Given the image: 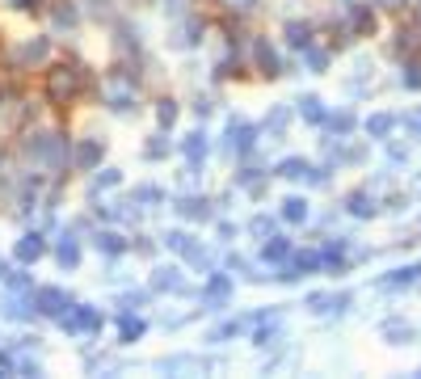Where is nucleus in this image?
<instances>
[{
    "instance_id": "nucleus-1",
    "label": "nucleus",
    "mask_w": 421,
    "mask_h": 379,
    "mask_svg": "<svg viewBox=\"0 0 421 379\" xmlns=\"http://www.w3.org/2000/svg\"><path fill=\"white\" fill-rule=\"evenodd\" d=\"M59 321H63L68 333H97L101 329V312H97V308H85V303H80V308H68Z\"/></svg>"
},
{
    "instance_id": "nucleus-2",
    "label": "nucleus",
    "mask_w": 421,
    "mask_h": 379,
    "mask_svg": "<svg viewBox=\"0 0 421 379\" xmlns=\"http://www.w3.org/2000/svg\"><path fill=\"white\" fill-rule=\"evenodd\" d=\"M38 312H47V316H63V308L72 303L63 291H55V286H43V291H34V299H30Z\"/></svg>"
},
{
    "instance_id": "nucleus-3",
    "label": "nucleus",
    "mask_w": 421,
    "mask_h": 379,
    "mask_svg": "<svg viewBox=\"0 0 421 379\" xmlns=\"http://www.w3.org/2000/svg\"><path fill=\"white\" fill-rule=\"evenodd\" d=\"M26 152H30V156H38V160H47V165H55V160H59V152H63V143L55 140V135H34V140L26 143Z\"/></svg>"
},
{
    "instance_id": "nucleus-4",
    "label": "nucleus",
    "mask_w": 421,
    "mask_h": 379,
    "mask_svg": "<svg viewBox=\"0 0 421 379\" xmlns=\"http://www.w3.org/2000/svg\"><path fill=\"white\" fill-rule=\"evenodd\" d=\"M152 286H156V291H173V295H182V291H186V279H182V270L160 266V270L152 274Z\"/></svg>"
},
{
    "instance_id": "nucleus-5",
    "label": "nucleus",
    "mask_w": 421,
    "mask_h": 379,
    "mask_svg": "<svg viewBox=\"0 0 421 379\" xmlns=\"http://www.w3.org/2000/svg\"><path fill=\"white\" fill-rule=\"evenodd\" d=\"M43 253H47V240L38 237V232L21 237V244H17V261H38Z\"/></svg>"
},
{
    "instance_id": "nucleus-6",
    "label": "nucleus",
    "mask_w": 421,
    "mask_h": 379,
    "mask_svg": "<svg viewBox=\"0 0 421 379\" xmlns=\"http://www.w3.org/2000/svg\"><path fill=\"white\" fill-rule=\"evenodd\" d=\"M253 147V127L249 123H232L228 127V152H249Z\"/></svg>"
},
{
    "instance_id": "nucleus-7",
    "label": "nucleus",
    "mask_w": 421,
    "mask_h": 379,
    "mask_svg": "<svg viewBox=\"0 0 421 379\" xmlns=\"http://www.w3.org/2000/svg\"><path fill=\"white\" fill-rule=\"evenodd\" d=\"M76 68H59L55 76H51V97H63V93H76Z\"/></svg>"
},
{
    "instance_id": "nucleus-8",
    "label": "nucleus",
    "mask_w": 421,
    "mask_h": 379,
    "mask_svg": "<svg viewBox=\"0 0 421 379\" xmlns=\"http://www.w3.org/2000/svg\"><path fill=\"white\" fill-rule=\"evenodd\" d=\"M228 291H232V283H228V279H211V286L202 291V303H207V308H219V303L228 299Z\"/></svg>"
},
{
    "instance_id": "nucleus-9",
    "label": "nucleus",
    "mask_w": 421,
    "mask_h": 379,
    "mask_svg": "<svg viewBox=\"0 0 421 379\" xmlns=\"http://www.w3.org/2000/svg\"><path fill=\"white\" fill-rule=\"evenodd\" d=\"M177 211H182V215H189V219H211L207 198H182V202H177Z\"/></svg>"
},
{
    "instance_id": "nucleus-10",
    "label": "nucleus",
    "mask_w": 421,
    "mask_h": 379,
    "mask_svg": "<svg viewBox=\"0 0 421 379\" xmlns=\"http://www.w3.org/2000/svg\"><path fill=\"white\" fill-rule=\"evenodd\" d=\"M97 160H101V143H97V140L80 143V152H76V165H80V169H93Z\"/></svg>"
},
{
    "instance_id": "nucleus-11",
    "label": "nucleus",
    "mask_w": 421,
    "mask_h": 379,
    "mask_svg": "<svg viewBox=\"0 0 421 379\" xmlns=\"http://www.w3.org/2000/svg\"><path fill=\"white\" fill-rule=\"evenodd\" d=\"M55 257H59V266H76V261H80V244L72 237H63V244L55 249Z\"/></svg>"
},
{
    "instance_id": "nucleus-12",
    "label": "nucleus",
    "mask_w": 421,
    "mask_h": 379,
    "mask_svg": "<svg viewBox=\"0 0 421 379\" xmlns=\"http://www.w3.org/2000/svg\"><path fill=\"white\" fill-rule=\"evenodd\" d=\"M182 147H186L189 165H198V160L207 156V135H186V143H182Z\"/></svg>"
},
{
    "instance_id": "nucleus-13",
    "label": "nucleus",
    "mask_w": 421,
    "mask_h": 379,
    "mask_svg": "<svg viewBox=\"0 0 421 379\" xmlns=\"http://www.w3.org/2000/svg\"><path fill=\"white\" fill-rule=\"evenodd\" d=\"M101 253H123L127 244H123V237H114V232H97V240H93Z\"/></svg>"
},
{
    "instance_id": "nucleus-14",
    "label": "nucleus",
    "mask_w": 421,
    "mask_h": 379,
    "mask_svg": "<svg viewBox=\"0 0 421 379\" xmlns=\"http://www.w3.org/2000/svg\"><path fill=\"white\" fill-rule=\"evenodd\" d=\"M169 249H173V253H186V257H194V240L186 237V232H169Z\"/></svg>"
},
{
    "instance_id": "nucleus-15",
    "label": "nucleus",
    "mask_w": 421,
    "mask_h": 379,
    "mask_svg": "<svg viewBox=\"0 0 421 379\" xmlns=\"http://www.w3.org/2000/svg\"><path fill=\"white\" fill-rule=\"evenodd\" d=\"M143 333V321H131V316H123V341H135Z\"/></svg>"
},
{
    "instance_id": "nucleus-16",
    "label": "nucleus",
    "mask_w": 421,
    "mask_h": 379,
    "mask_svg": "<svg viewBox=\"0 0 421 379\" xmlns=\"http://www.w3.org/2000/svg\"><path fill=\"white\" fill-rule=\"evenodd\" d=\"M282 177H303L308 169H303V160H282V169H279Z\"/></svg>"
},
{
    "instance_id": "nucleus-17",
    "label": "nucleus",
    "mask_w": 421,
    "mask_h": 379,
    "mask_svg": "<svg viewBox=\"0 0 421 379\" xmlns=\"http://www.w3.org/2000/svg\"><path fill=\"white\" fill-rule=\"evenodd\" d=\"M236 333H240V321H228V325H219L211 333V341H224V337H236Z\"/></svg>"
},
{
    "instance_id": "nucleus-18",
    "label": "nucleus",
    "mask_w": 421,
    "mask_h": 379,
    "mask_svg": "<svg viewBox=\"0 0 421 379\" xmlns=\"http://www.w3.org/2000/svg\"><path fill=\"white\" fill-rule=\"evenodd\" d=\"M110 186H118V173L114 169H105L101 177H93V190H110Z\"/></svg>"
},
{
    "instance_id": "nucleus-19",
    "label": "nucleus",
    "mask_w": 421,
    "mask_h": 379,
    "mask_svg": "<svg viewBox=\"0 0 421 379\" xmlns=\"http://www.w3.org/2000/svg\"><path fill=\"white\" fill-rule=\"evenodd\" d=\"M156 114H160V123L169 127V123L177 118V105H173V101H160V110H156Z\"/></svg>"
},
{
    "instance_id": "nucleus-20",
    "label": "nucleus",
    "mask_w": 421,
    "mask_h": 379,
    "mask_svg": "<svg viewBox=\"0 0 421 379\" xmlns=\"http://www.w3.org/2000/svg\"><path fill=\"white\" fill-rule=\"evenodd\" d=\"M303 215H308V207H303L299 198H291V202H286V219H303Z\"/></svg>"
},
{
    "instance_id": "nucleus-21",
    "label": "nucleus",
    "mask_w": 421,
    "mask_h": 379,
    "mask_svg": "<svg viewBox=\"0 0 421 379\" xmlns=\"http://www.w3.org/2000/svg\"><path fill=\"white\" fill-rule=\"evenodd\" d=\"M21 55H26V59H43V55H47V43H30Z\"/></svg>"
},
{
    "instance_id": "nucleus-22",
    "label": "nucleus",
    "mask_w": 421,
    "mask_h": 379,
    "mask_svg": "<svg viewBox=\"0 0 421 379\" xmlns=\"http://www.w3.org/2000/svg\"><path fill=\"white\" fill-rule=\"evenodd\" d=\"M282 253H286V240H270L266 244V257H282Z\"/></svg>"
},
{
    "instance_id": "nucleus-23",
    "label": "nucleus",
    "mask_w": 421,
    "mask_h": 379,
    "mask_svg": "<svg viewBox=\"0 0 421 379\" xmlns=\"http://www.w3.org/2000/svg\"><path fill=\"white\" fill-rule=\"evenodd\" d=\"M303 114H308V118H321V101H316V97H308V101H303Z\"/></svg>"
},
{
    "instance_id": "nucleus-24",
    "label": "nucleus",
    "mask_w": 421,
    "mask_h": 379,
    "mask_svg": "<svg viewBox=\"0 0 421 379\" xmlns=\"http://www.w3.org/2000/svg\"><path fill=\"white\" fill-rule=\"evenodd\" d=\"M156 198H160V190H152V186L140 190V202H156Z\"/></svg>"
},
{
    "instance_id": "nucleus-25",
    "label": "nucleus",
    "mask_w": 421,
    "mask_h": 379,
    "mask_svg": "<svg viewBox=\"0 0 421 379\" xmlns=\"http://www.w3.org/2000/svg\"><path fill=\"white\" fill-rule=\"evenodd\" d=\"M253 232H257V237H266V232H270V219H266V215H261V219H253Z\"/></svg>"
},
{
    "instance_id": "nucleus-26",
    "label": "nucleus",
    "mask_w": 421,
    "mask_h": 379,
    "mask_svg": "<svg viewBox=\"0 0 421 379\" xmlns=\"http://www.w3.org/2000/svg\"><path fill=\"white\" fill-rule=\"evenodd\" d=\"M13 4H21V9H34V4H38V0H13Z\"/></svg>"
}]
</instances>
